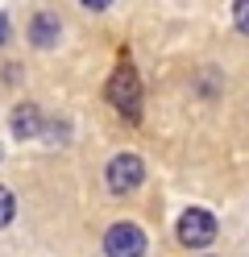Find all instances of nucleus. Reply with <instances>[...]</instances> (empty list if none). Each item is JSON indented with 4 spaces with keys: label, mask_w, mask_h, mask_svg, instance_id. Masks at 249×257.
<instances>
[{
    "label": "nucleus",
    "mask_w": 249,
    "mask_h": 257,
    "mask_svg": "<svg viewBox=\"0 0 249 257\" xmlns=\"http://www.w3.org/2000/svg\"><path fill=\"white\" fill-rule=\"evenodd\" d=\"M108 104L121 112L125 120H137L141 116V79L133 67H116L108 79Z\"/></svg>",
    "instance_id": "obj_1"
},
{
    "label": "nucleus",
    "mask_w": 249,
    "mask_h": 257,
    "mask_svg": "<svg viewBox=\"0 0 249 257\" xmlns=\"http://www.w3.org/2000/svg\"><path fill=\"white\" fill-rule=\"evenodd\" d=\"M104 179H108L112 195H129V191H137L145 183V162L137 154H116L108 162V170H104Z\"/></svg>",
    "instance_id": "obj_2"
},
{
    "label": "nucleus",
    "mask_w": 249,
    "mask_h": 257,
    "mask_svg": "<svg viewBox=\"0 0 249 257\" xmlns=\"http://www.w3.org/2000/svg\"><path fill=\"white\" fill-rule=\"evenodd\" d=\"M179 240L187 249H208L216 240V216L204 212V207H187L179 216Z\"/></svg>",
    "instance_id": "obj_3"
},
{
    "label": "nucleus",
    "mask_w": 249,
    "mask_h": 257,
    "mask_svg": "<svg viewBox=\"0 0 249 257\" xmlns=\"http://www.w3.org/2000/svg\"><path fill=\"white\" fill-rule=\"evenodd\" d=\"M104 253L108 257H141L145 253V232L137 228V224H112V228L104 232Z\"/></svg>",
    "instance_id": "obj_4"
},
{
    "label": "nucleus",
    "mask_w": 249,
    "mask_h": 257,
    "mask_svg": "<svg viewBox=\"0 0 249 257\" xmlns=\"http://www.w3.org/2000/svg\"><path fill=\"white\" fill-rule=\"evenodd\" d=\"M9 128H13V137H17V141H33V137L42 133V112L33 108V104H21V108L13 112Z\"/></svg>",
    "instance_id": "obj_5"
},
{
    "label": "nucleus",
    "mask_w": 249,
    "mask_h": 257,
    "mask_svg": "<svg viewBox=\"0 0 249 257\" xmlns=\"http://www.w3.org/2000/svg\"><path fill=\"white\" fill-rule=\"evenodd\" d=\"M58 34H62V21L54 13H38L33 25H29V38H33V46H42V50H50V46L58 42Z\"/></svg>",
    "instance_id": "obj_6"
},
{
    "label": "nucleus",
    "mask_w": 249,
    "mask_h": 257,
    "mask_svg": "<svg viewBox=\"0 0 249 257\" xmlns=\"http://www.w3.org/2000/svg\"><path fill=\"white\" fill-rule=\"evenodd\" d=\"M13 216H17V199H13V191H9V187H0V228H5Z\"/></svg>",
    "instance_id": "obj_7"
},
{
    "label": "nucleus",
    "mask_w": 249,
    "mask_h": 257,
    "mask_svg": "<svg viewBox=\"0 0 249 257\" xmlns=\"http://www.w3.org/2000/svg\"><path fill=\"white\" fill-rule=\"evenodd\" d=\"M232 17H237V29L249 38V0H237V5H232Z\"/></svg>",
    "instance_id": "obj_8"
},
{
    "label": "nucleus",
    "mask_w": 249,
    "mask_h": 257,
    "mask_svg": "<svg viewBox=\"0 0 249 257\" xmlns=\"http://www.w3.org/2000/svg\"><path fill=\"white\" fill-rule=\"evenodd\" d=\"M5 42H9V17L0 13V46H5Z\"/></svg>",
    "instance_id": "obj_9"
},
{
    "label": "nucleus",
    "mask_w": 249,
    "mask_h": 257,
    "mask_svg": "<svg viewBox=\"0 0 249 257\" xmlns=\"http://www.w3.org/2000/svg\"><path fill=\"white\" fill-rule=\"evenodd\" d=\"M83 5H88V9H108L112 0H83Z\"/></svg>",
    "instance_id": "obj_10"
}]
</instances>
